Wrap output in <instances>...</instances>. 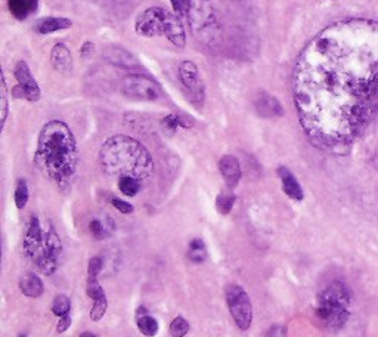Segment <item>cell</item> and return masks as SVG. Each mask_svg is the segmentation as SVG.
<instances>
[{"label": "cell", "instance_id": "6da1fadb", "mask_svg": "<svg viewBox=\"0 0 378 337\" xmlns=\"http://www.w3.org/2000/svg\"><path fill=\"white\" fill-rule=\"evenodd\" d=\"M293 99L311 142L341 153L378 117V21L346 19L304 46Z\"/></svg>", "mask_w": 378, "mask_h": 337}, {"label": "cell", "instance_id": "7a4b0ae2", "mask_svg": "<svg viewBox=\"0 0 378 337\" xmlns=\"http://www.w3.org/2000/svg\"><path fill=\"white\" fill-rule=\"evenodd\" d=\"M77 144L69 127L59 120L47 122L40 131L34 163L46 178L67 183L77 169Z\"/></svg>", "mask_w": 378, "mask_h": 337}, {"label": "cell", "instance_id": "3957f363", "mask_svg": "<svg viewBox=\"0 0 378 337\" xmlns=\"http://www.w3.org/2000/svg\"><path fill=\"white\" fill-rule=\"evenodd\" d=\"M99 163L106 175L113 178H135L147 181L154 172L149 151L136 139L117 135L106 141L99 153Z\"/></svg>", "mask_w": 378, "mask_h": 337}, {"label": "cell", "instance_id": "277c9868", "mask_svg": "<svg viewBox=\"0 0 378 337\" xmlns=\"http://www.w3.org/2000/svg\"><path fill=\"white\" fill-rule=\"evenodd\" d=\"M24 252L44 275H52L63 252V243L55 228L47 222L42 224L38 216H30L24 231Z\"/></svg>", "mask_w": 378, "mask_h": 337}, {"label": "cell", "instance_id": "5b68a950", "mask_svg": "<svg viewBox=\"0 0 378 337\" xmlns=\"http://www.w3.org/2000/svg\"><path fill=\"white\" fill-rule=\"evenodd\" d=\"M350 290L341 281L328 284L318 296L315 313L325 329L337 331L345 327L350 317Z\"/></svg>", "mask_w": 378, "mask_h": 337}, {"label": "cell", "instance_id": "8992f818", "mask_svg": "<svg viewBox=\"0 0 378 337\" xmlns=\"http://www.w3.org/2000/svg\"><path fill=\"white\" fill-rule=\"evenodd\" d=\"M224 299L231 317L240 330H248L253 322V306L245 290L238 284H231L224 290Z\"/></svg>", "mask_w": 378, "mask_h": 337}, {"label": "cell", "instance_id": "52a82bcc", "mask_svg": "<svg viewBox=\"0 0 378 337\" xmlns=\"http://www.w3.org/2000/svg\"><path fill=\"white\" fill-rule=\"evenodd\" d=\"M123 95L135 101H157L163 90L157 81L142 74H129L122 81Z\"/></svg>", "mask_w": 378, "mask_h": 337}, {"label": "cell", "instance_id": "ba28073f", "mask_svg": "<svg viewBox=\"0 0 378 337\" xmlns=\"http://www.w3.org/2000/svg\"><path fill=\"white\" fill-rule=\"evenodd\" d=\"M177 76H179L181 85L183 86L188 94L189 101H191L197 108H201L204 104V85L199 77L198 68L192 61H183L177 68Z\"/></svg>", "mask_w": 378, "mask_h": 337}, {"label": "cell", "instance_id": "9c48e42d", "mask_svg": "<svg viewBox=\"0 0 378 337\" xmlns=\"http://www.w3.org/2000/svg\"><path fill=\"white\" fill-rule=\"evenodd\" d=\"M14 76L18 81V85L14 88V90H12L14 92V97L24 98L30 102H38L40 99L42 90L40 86L38 85V81L33 77L28 64L19 61L15 65Z\"/></svg>", "mask_w": 378, "mask_h": 337}, {"label": "cell", "instance_id": "30bf717a", "mask_svg": "<svg viewBox=\"0 0 378 337\" xmlns=\"http://www.w3.org/2000/svg\"><path fill=\"white\" fill-rule=\"evenodd\" d=\"M167 14L161 8H149L144 10L135 22V30L142 38H154L164 33Z\"/></svg>", "mask_w": 378, "mask_h": 337}, {"label": "cell", "instance_id": "8fae6325", "mask_svg": "<svg viewBox=\"0 0 378 337\" xmlns=\"http://www.w3.org/2000/svg\"><path fill=\"white\" fill-rule=\"evenodd\" d=\"M219 170L220 175L228 185V188H235L241 181V166L240 161L233 156H223L219 161Z\"/></svg>", "mask_w": 378, "mask_h": 337}, {"label": "cell", "instance_id": "7c38bea8", "mask_svg": "<svg viewBox=\"0 0 378 337\" xmlns=\"http://www.w3.org/2000/svg\"><path fill=\"white\" fill-rule=\"evenodd\" d=\"M254 107L260 117L272 119V117H281V115H284V108L281 107L279 101L275 97L266 94V92H263V94H260L257 97Z\"/></svg>", "mask_w": 378, "mask_h": 337}, {"label": "cell", "instance_id": "4fadbf2b", "mask_svg": "<svg viewBox=\"0 0 378 337\" xmlns=\"http://www.w3.org/2000/svg\"><path fill=\"white\" fill-rule=\"evenodd\" d=\"M164 36L169 39L172 44H174L176 48H183L186 44V34L185 28L182 26L181 19L176 15L167 14V18H165V26H164Z\"/></svg>", "mask_w": 378, "mask_h": 337}, {"label": "cell", "instance_id": "5bb4252c", "mask_svg": "<svg viewBox=\"0 0 378 337\" xmlns=\"http://www.w3.org/2000/svg\"><path fill=\"white\" fill-rule=\"evenodd\" d=\"M278 175L282 182V191L286 192L291 200L302 202L303 197H304V192H303V188H302L300 182L297 181V178H295L293 173L284 166H281L278 169Z\"/></svg>", "mask_w": 378, "mask_h": 337}, {"label": "cell", "instance_id": "9a60e30c", "mask_svg": "<svg viewBox=\"0 0 378 337\" xmlns=\"http://www.w3.org/2000/svg\"><path fill=\"white\" fill-rule=\"evenodd\" d=\"M51 61L54 67L64 74H69L71 69H73V58H71V54L68 48L63 43H58L54 46V49L51 52Z\"/></svg>", "mask_w": 378, "mask_h": 337}, {"label": "cell", "instance_id": "2e32d148", "mask_svg": "<svg viewBox=\"0 0 378 337\" xmlns=\"http://www.w3.org/2000/svg\"><path fill=\"white\" fill-rule=\"evenodd\" d=\"M19 288L21 292L26 295L27 297H40L44 292V286H43V281L40 280V278L35 275V274H24L21 278H19Z\"/></svg>", "mask_w": 378, "mask_h": 337}, {"label": "cell", "instance_id": "e0dca14e", "mask_svg": "<svg viewBox=\"0 0 378 337\" xmlns=\"http://www.w3.org/2000/svg\"><path fill=\"white\" fill-rule=\"evenodd\" d=\"M73 27V22L68 18H56V17H49V18H43L40 19L38 24H35V31L39 34H52L61 30H67Z\"/></svg>", "mask_w": 378, "mask_h": 337}, {"label": "cell", "instance_id": "ac0fdd59", "mask_svg": "<svg viewBox=\"0 0 378 337\" xmlns=\"http://www.w3.org/2000/svg\"><path fill=\"white\" fill-rule=\"evenodd\" d=\"M38 5L39 0H8L10 14L19 21L28 18L38 9Z\"/></svg>", "mask_w": 378, "mask_h": 337}, {"label": "cell", "instance_id": "d6986e66", "mask_svg": "<svg viewBox=\"0 0 378 337\" xmlns=\"http://www.w3.org/2000/svg\"><path fill=\"white\" fill-rule=\"evenodd\" d=\"M136 324L139 331L147 336V337H154L158 333V321L148 315V312L145 308H139L138 309V315H136Z\"/></svg>", "mask_w": 378, "mask_h": 337}, {"label": "cell", "instance_id": "ffe728a7", "mask_svg": "<svg viewBox=\"0 0 378 337\" xmlns=\"http://www.w3.org/2000/svg\"><path fill=\"white\" fill-rule=\"evenodd\" d=\"M188 258L194 263L204 262L207 258V250L204 243L201 240H192L189 243V250H188Z\"/></svg>", "mask_w": 378, "mask_h": 337}, {"label": "cell", "instance_id": "44dd1931", "mask_svg": "<svg viewBox=\"0 0 378 337\" xmlns=\"http://www.w3.org/2000/svg\"><path fill=\"white\" fill-rule=\"evenodd\" d=\"M142 188V182L135 178L118 179V190L126 197H135Z\"/></svg>", "mask_w": 378, "mask_h": 337}, {"label": "cell", "instance_id": "7402d4cb", "mask_svg": "<svg viewBox=\"0 0 378 337\" xmlns=\"http://www.w3.org/2000/svg\"><path fill=\"white\" fill-rule=\"evenodd\" d=\"M71 311V302L65 295H58L52 302V312L56 317H65Z\"/></svg>", "mask_w": 378, "mask_h": 337}, {"label": "cell", "instance_id": "603a6c76", "mask_svg": "<svg viewBox=\"0 0 378 337\" xmlns=\"http://www.w3.org/2000/svg\"><path fill=\"white\" fill-rule=\"evenodd\" d=\"M105 56L108 58L110 61L115 63V64H120V65H129V64H132L133 61V58L132 55H129L126 51L120 49V48H111L108 51H105Z\"/></svg>", "mask_w": 378, "mask_h": 337}, {"label": "cell", "instance_id": "cb8c5ba5", "mask_svg": "<svg viewBox=\"0 0 378 337\" xmlns=\"http://www.w3.org/2000/svg\"><path fill=\"white\" fill-rule=\"evenodd\" d=\"M163 126L167 132L174 133L177 129H179V127H189L191 126V123L186 122L183 117H181V115L170 114V115H167V117L163 119Z\"/></svg>", "mask_w": 378, "mask_h": 337}, {"label": "cell", "instance_id": "d4e9b609", "mask_svg": "<svg viewBox=\"0 0 378 337\" xmlns=\"http://www.w3.org/2000/svg\"><path fill=\"white\" fill-rule=\"evenodd\" d=\"M236 202V197L233 194H219L216 200V208L220 215H228Z\"/></svg>", "mask_w": 378, "mask_h": 337}, {"label": "cell", "instance_id": "484cf974", "mask_svg": "<svg viewBox=\"0 0 378 337\" xmlns=\"http://www.w3.org/2000/svg\"><path fill=\"white\" fill-rule=\"evenodd\" d=\"M28 187L27 182L24 179H19L17 182V188H15V204L18 208H24L28 203Z\"/></svg>", "mask_w": 378, "mask_h": 337}, {"label": "cell", "instance_id": "4316f807", "mask_svg": "<svg viewBox=\"0 0 378 337\" xmlns=\"http://www.w3.org/2000/svg\"><path fill=\"white\" fill-rule=\"evenodd\" d=\"M189 331V322L183 317H176L170 324V334L173 337H185Z\"/></svg>", "mask_w": 378, "mask_h": 337}, {"label": "cell", "instance_id": "83f0119b", "mask_svg": "<svg viewBox=\"0 0 378 337\" xmlns=\"http://www.w3.org/2000/svg\"><path fill=\"white\" fill-rule=\"evenodd\" d=\"M88 296L94 302V300H99V299H104L106 297L105 296V292L104 288L101 287L98 278H89L88 277Z\"/></svg>", "mask_w": 378, "mask_h": 337}, {"label": "cell", "instance_id": "f1b7e54d", "mask_svg": "<svg viewBox=\"0 0 378 337\" xmlns=\"http://www.w3.org/2000/svg\"><path fill=\"white\" fill-rule=\"evenodd\" d=\"M106 308H108V300H106V297L99 299V300H94L92 311H90V320L92 321H101L104 318V315H105Z\"/></svg>", "mask_w": 378, "mask_h": 337}, {"label": "cell", "instance_id": "f546056e", "mask_svg": "<svg viewBox=\"0 0 378 337\" xmlns=\"http://www.w3.org/2000/svg\"><path fill=\"white\" fill-rule=\"evenodd\" d=\"M0 86H2V92H0V99H2V124L5 126L6 117H8V108H9V102H8V89H6V80L2 74V81H0Z\"/></svg>", "mask_w": 378, "mask_h": 337}, {"label": "cell", "instance_id": "4dcf8cb0", "mask_svg": "<svg viewBox=\"0 0 378 337\" xmlns=\"http://www.w3.org/2000/svg\"><path fill=\"white\" fill-rule=\"evenodd\" d=\"M104 266V261L99 256H94L89 261V266H88V277L89 278H98L99 272L102 271Z\"/></svg>", "mask_w": 378, "mask_h": 337}, {"label": "cell", "instance_id": "1f68e13d", "mask_svg": "<svg viewBox=\"0 0 378 337\" xmlns=\"http://www.w3.org/2000/svg\"><path fill=\"white\" fill-rule=\"evenodd\" d=\"M170 3L174 13L179 15H188L191 10V0H170Z\"/></svg>", "mask_w": 378, "mask_h": 337}, {"label": "cell", "instance_id": "d6a6232c", "mask_svg": "<svg viewBox=\"0 0 378 337\" xmlns=\"http://www.w3.org/2000/svg\"><path fill=\"white\" fill-rule=\"evenodd\" d=\"M89 231L92 232V236L94 238H98V240H102L105 237V234H106V229H105L104 224L98 219H93L92 222L89 224Z\"/></svg>", "mask_w": 378, "mask_h": 337}, {"label": "cell", "instance_id": "836d02e7", "mask_svg": "<svg viewBox=\"0 0 378 337\" xmlns=\"http://www.w3.org/2000/svg\"><path fill=\"white\" fill-rule=\"evenodd\" d=\"M111 204L117 208L118 212H122L124 215H129V213L133 212V206L130 203H127V202H124V200H122V199H113Z\"/></svg>", "mask_w": 378, "mask_h": 337}, {"label": "cell", "instance_id": "e575fe53", "mask_svg": "<svg viewBox=\"0 0 378 337\" xmlns=\"http://www.w3.org/2000/svg\"><path fill=\"white\" fill-rule=\"evenodd\" d=\"M69 325H71V317H69V313L65 317H61L58 321V325H56V331L58 333H64L69 329Z\"/></svg>", "mask_w": 378, "mask_h": 337}, {"label": "cell", "instance_id": "d590c367", "mask_svg": "<svg viewBox=\"0 0 378 337\" xmlns=\"http://www.w3.org/2000/svg\"><path fill=\"white\" fill-rule=\"evenodd\" d=\"M93 49H94V44H93V43H90V42H86L85 44L81 46L80 54H81V56H83V58H89V56L92 55Z\"/></svg>", "mask_w": 378, "mask_h": 337}, {"label": "cell", "instance_id": "8d00e7d4", "mask_svg": "<svg viewBox=\"0 0 378 337\" xmlns=\"http://www.w3.org/2000/svg\"><path fill=\"white\" fill-rule=\"evenodd\" d=\"M79 337H97V336H94V334L90 333V331H85V333H81Z\"/></svg>", "mask_w": 378, "mask_h": 337}]
</instances>
